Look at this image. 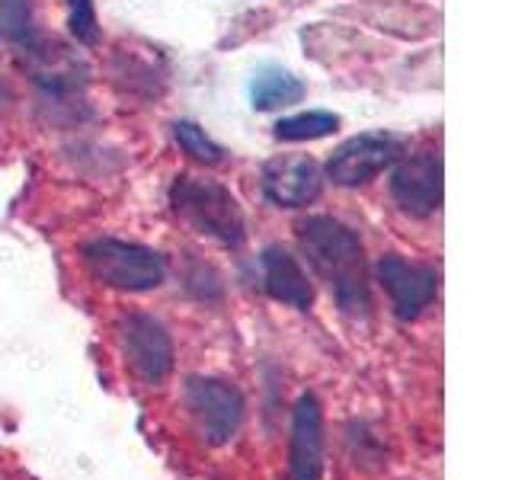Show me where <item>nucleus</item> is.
<instances>
[{
    "label": "nucleus",
    "mask_w": 512,
    "mask_h": 480,
    "mask_svg": "<svg viewBox=\"0 0 512 480\" xmlns=\"http://www.w3.org/2000/svg\"><path fill=\"white\" fill-rule=\"evenodd\" d=\"M68 26L80 42L96 45V39H100V26H96L93 0H68Z\"/></svg>",
    "instance_id": "16"
},
{
    "label": "nucleus",
    "mask_w": 512,
    "mask_h": 480,
    "mask_svg": "<svg viewBox=\"0 0 512 480\" xmlns=\"http://www.w3.org/2000/svg\"><path fill=\"white\" fill-rule=\"evenodd\" d=\"M391 199L407 218H429L442 208V157L423 151L400 160L391 173Z\"/></svg>",
    "instance_id": "7"
},
{
    "label": "nucleus",
    "mask_w": 512,
    "mask_h": 480,
    "mask_svg": "<svg viewBox=\"0 0 512 480\" xmlns=\"http://www.w3.org/2000/svg\"><path fill=\"white\" fill-rule=\"evenodd\" d=\"M263 196L279 208H304L324 189V170L314 157L304 154H279L263 164L260 173Z\"/></svg>",
    "instance_id": "9"
},
{
    "label": "nucleus",
    "mask_w": 512,
    "mask_h": 480,
    "mask_svg": "<svg viewBox=\"0 0 512 480\" xmlns=\"http://www.w3.org/2000/svg\"><path fill=\"white\" fill-rule=\"evenodd\" d=\"M378 279L400 320H416L439 295V272L432 266L410 263L397 253L378 260Z\"/></svg>",
    "instance_id": "8"
},
{
    "label": "nucleus",
    "mask_w": 512,
    "mask_h": 480,
    "mask_svg": "<svg viewBox=\"0 0 512 480\" xmlns=\"http://www.w3.org/2000/svg\"><path fill=\"white\" fill-rule=\"evenodd\" d=\"M260 269L263 288L272 301L288 304L295 311H308L314 304V285L308 272L298 263V256H292L285 247H266L260 256Z\"/></svg>",
    "instance_id": "11"
},
{
    "label": "nucleus",
    "mask_w": 512,
    "mask_h": 480,
    "mask_svg": "<svg viewBox=\"0 0 512 480\" xmlns=\"http://www.w3.org/2000/svg\"><path fill=\"white\" fill-rule=\"evenodd\" d=\"M340 128V116L324 109H311V112H298V116H285L276 122V138L279 141H317L327 138Z\"/></svg>",
    "instance_id": "13"
},
{
    "label": "nucleus",
    "mask_w": 512,
    "mask_h": 480,
    "mask_svg": "<svg viewBox=\"0 0 512 480\" xmlns=\"http://www.w3.org/2000/svg\"><path fill=\"white\" fill-rule=\"evenodd\" d=\"M32 32L29 0H0V42H26Z\"/></svg>",
    "instance_id": "15"
},
{
    "label": "nucleus",
    "mask_w": 512,
    "mask_h": 480,
    "mask_svg": "<svg viewBox=\"0 0 512 480\" xmlns=\"http://www.w3.org/2000/svg\"><path fill=\"white\" fill-rule=\"evenodd\" d=\"M298 240L336 304L346 314H368L372 295H368V266L359 234L330 215H311L298 224Z\"/></svg>",
    "instance_id": "1"
},
{
    "label": "nucleus",
    "mask_w": 512,
    "mask_h": 480,
    "mask_svg": "<svg viewBox=\"0 0 512 480\" xmlns=\"http://www.w3.org/2000/svg\"><path fill=\"white\" fill-rule=\"evenodd\" d=\"M170 205L176 218H183L189 228L224 247H240L247 240V221L240 212V202L218 180L180 173L170 186Z\"/></svg>",
    "instance_id": "2"
},
{
    "label": "nucleus",
    "mask_w": 512,
    "mask_h": 480,
    "mask_svg": "<svg viewBox=\"0 0 512 480\" xmlns=\"http://www.w3.org/2000/svg\"><path fill=\"white\" fill-rule=\"evenodd\" d=\"M304 100V84L285 68L276 64H266L253 74L250 80V106L256 112H269V109H285Z\"/></svg>",
    "instance_id": "12"
},
{
    "label": "nucleus",
    "mask_w": 512,
    "mask_h": 480,
    "mask_svg": "<svg viewBox=\"0 0 512 480\" xmlns=\"http://www.w3.org/2000/svg\"><path fill=\"white\" fill-rule=\"evenodd\" d=\"M288 471H292V480L324 477V410H320V400L311 391H304L292 410Z\"/></svg>",
    "instance_id": "10"
},
{
    "label": "nucleus",
    "mask_w": 512,
    "mask_h": 480,
    "mask_svg": "<svg viewBox=\"0 0 512 480\" xmlns=\"http://www.w3.org/2000/svg\"><path fill=\"white\" fill-rule=\"evenodd\" d=\"M186 410L196 420L202 439L208 445H228L240 426H244V394L231 381L212 378V375H192L183 388Z\"/></svg>",
    "instance_id": "4"
},
{
    "label": "nucleus",
    "mask_w": 512,
    "mask_h": 480,
    "mask_svg": "<svg viewBox=\"0 0 512 480\" xmlns=\"http://www.w3.org/2000/svg\"><path fill=\"white\" fill-rule=\"evenodd\" d=\"M119 346L125 352V362L144 384H160L173 372V340L167 327L157 317L144 311H128L116 324Z\"/></svg>",
    "instance_id": "5"
},
{
    "label": "nucleus",
    "mask_w": 512,
    "mask_h": 480,
    "mask_svg": "<svg viewBox=\"0 0 512 480\" xmlns=\"http://www.w3.org/2000/svg\"><path fill=\"white\" fill-rule=\"evenodd\" d=\"M173 138L183 148V154H189L192 160H199L205 167H218L224 164V148L205 135V128H199L196 122H173Z\"/></svg>",
    "instance_id": "14"
},
{
    "label": "nucleus",
    "mask_w": 512,
    "mask_h": 480,
    "mask_svg": "<svg viewBox=\"0 0 512 480\" xmlns=\"http://www.w3.org/2000/svg\"><path fill=\"white\" fill-rule=\"evenodd\" d=\"M84 266L112 292H154L167 279V260L154 247L135 244V240H119V237H96L84 247Z\"/></svg>",
    "instance_id": "3"
},
{
    "label": "nucleus",
    "mask_w": 512,
    "mask_h": 480,
    "mask_svg": "<svg viewBox=\"0 0 512 480\" xmlns=\"http://www.w3.org/2000/svg\"><path fill=\"white\" fill-rule=\"evenodd\" d=\"M404 151V138L391 132H362L343 141L327 160V176L343 189L365 186L378 173L388 170Z\"/></svg>",
    "instance_id": "6"
}]
</instances>
